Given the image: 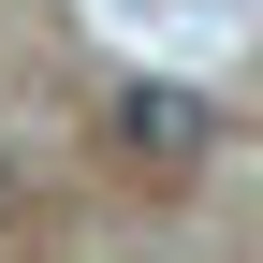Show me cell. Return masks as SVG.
<instances>
[{"label":"cell","mask_w":263,"mask_h":263,"mask_svg":"<svg viewBox=\"0 0 263 263\" xmlns=\"http://www.w3.org/2000/svg\"><path fill=\"white\" fill-rule=\"evenodd\" d=\"M103 132H117V161H132L146 190H190V176L219 161V103H205L190 73H132L117 103H103Z\"/></svg>","instance_id":"obj_1"},{"label":"cell","mask_w":263,"mask_h":263,"mask_svg":"<svg viewBox=\"0 0 263 263\" xmlns=\"http://www.w3.org/2000/svg\"><path fill=\"white\" fill-rule=\"evenodd\" d=\"M15 234H29V161L0 146V249H15Z\"/></svg>","instance_id":"obj_2"}]
</instances>
